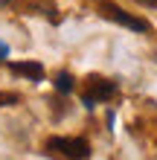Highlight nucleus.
<instances>
[{
    "label": "nucleus",
    "mask_w": 157,
    "mask_h": 160,
    "mask_svg": "<svg viewBox=\"0 0 157 160\" xmlns=\"http://www.w3.org/2000/svg\"><path fill=\"white\" fill-rule=\"evenodd\" d=\"M50 152H61V154H67V157H87L90 154V146L85 143V140H64V137H52L50 143H47Z\"/></svg>",
    "instance_id": "2"
},
{
    "label": "nucleus",
    "mask_w": 157,
    "mask_h": 160,
    "mask_svg": "<svg viewBox=\"0 0 157 160\" xmlns=\"http://www.w3.org/2000/svg\"><path fill=\"white\" fill-rule=\"evenodd\" d=\"M6 55H9V47H6L3 41H0V58H6Z\"/></svg>",
    "instance_id": "6"
},
{
    "label": "nucleus",
    "mask_w": 157,
    "mask_h": 160,
    "mask_svg": "<svg viewBox=\"0 0 157 160\" xmlns=\"http://www.w3.org/2000/svg\"><path fill=\"white\" fill-rule=\"evenodd\" d=\"M114 90H116V82H108V79H90V90L87 93H93L96 99H110L114 96Z\"/></svg>",
    "instance_id": "4"
},
{
    "label": "nucleus",
    "mask_w": 157,
    "mask_h": 160,
    "mask_svg": "<svg viewBox=\"0 0 157 160\" xmlns=\"http://www.w3.org/2000/svg\"><path fill=\"white\" fill-rule=\"evenodd\" d=\"M102 18H108V21H114V23H122V26H128V29H134V32H145L149 29V23H145L143 18H134V15H128L119 6H110V3H102Z\"/></svg>",
    "instance_id": "1"
},
{
    "label": "nucleus",
    "mask_w": 157,
    "mask_h": 160,
    "mask_svg": "<svg viewBox=\"0 0 157 160\" xmlns=\"http://www.w3.org/2000/svg\"><path fill=\"white\" fill-rule=\"evenodd\" d=\"M9 3H12V0H0V6H9Z\"/></svg>",
    "instance_id": "8"
},
{
    "label": "nucleus",
    "mask_w": 157,
    "mask_h": 160,
    "mask_svg": "<svg viewBox=\"0 0 157 160\" xmlns=\"http://www.w3.org/2000/svg\"><path fill=\"white\" fill-rule=\"evenodd\" d=\"M12 67V73H21V76L32 79V82H41L44 79V67L38 61H21V64H9Z\"/></svg>",
    "instance_id": "3"
},
{
    "label": "nucleus",
    "mask_w": 157,
    "mask_h": 160,
    "mask_svg": "<svg viewBox=\"0 0 157 160\" xmlns=\"http://www.w3.org/2000/svg\"><path fill=\"white\" fill-rule=\"evenodd\" d=\"M137 3H143V6H157V0H137Z\"/></svg>",
    "instance_id": "7"
},
{
    "label": "nucleus",
    "mask_w": 157,
    "mask_h": 160,
    "mask_svg": "<svg viewBox=\"0 0 157 160\" xmlns=\"http://www.w3.org/2000/svg\"><path fill=\"white\" fill-rule=\"evenodd\" d=\"M55 90L58 93H70L73 90V76L70 73H58V76H55Z\"/></svg>",
    "instance_id": "5"
}]
</instances>
